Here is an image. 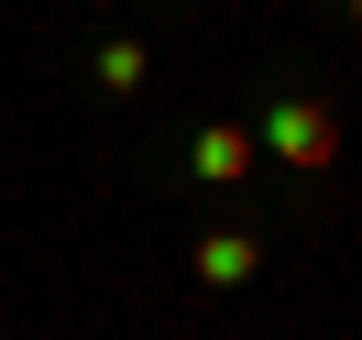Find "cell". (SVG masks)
<instances>
[{"label":"cell","instance_id":"obj_6","mask_svg":"<svg viewBox=\"0 0 362 340\" xmlns=\"http://www.w3.org/2000/svg\"><path fill=\"white\" fill-rule=\"evenodd\" d=\"M88 11H99V0H88Z\"/></svg>","mask_w":362,"mask_h":340},{"label":"cell","instance_id":"obj_1","mask_svg":"<svg viewBox=\"0 0 362 340\" xmlns=\"http://www.w3.org/2000/svg\"><path fill=\"white\" fill-rule=\"evenodd\" d=\"M252 143H264L274 165H296V176H329V154H340V110H329L318 88H286V99L264 110V132H252Z\"/></svg>","mask_w":362,"mask_h":340},{"label":"cell","instance_id":"obj_3","mask_svg":"<svg viewBox=\"0 0 362 340\" xmlns=\"http://www.w3.org/2000/svg\"><path fill=\"white\" fill-rule=\"evenodd\" d=\"M252 264H264L252 230H209V242H198V286H252Z\"/></svg>","mask_w":362,"mask_h":340},{"label":"cell","instance_id":"obj_2","mask_svg":"<svg viewBox=\"0 0 362 340\" xmlns=\"http://www.w3.org/2000/svg\"><path fill=\"white\" fill-rule=\"evenodd\" d=\"M252 154H264V143H252L242 121H198V143H187V176H198V187H242V176H252Z\"/></svg>","mask_w":362,"mask_h":340},{"label":"cell","instance_id":"obj_5","mask_svg":"<svg viewBox=\"0 0 362 340\" xmlns=\"http://www.w3.org/2000/svg\"><path fill=\"white\" fill-rule=\"evenodd\" d=\"M340 11H351V23H362V0H340Z\"/></svg>","mask_w":362,"mask_h":340},{"label":"cell","instance_id":"obj_4","mask_svg":"<svg viewBox=\"0 0 362 340\" xmlns=\"http://www.w3.org/2000/svg\"><path fill=\"white\" fill-rule=\"evenodd\" d=\"M143 77H154V45L110 33V45H99V88H143Z\"/></svg>","mask_w":362,"mask_h":340}]
</instances>
